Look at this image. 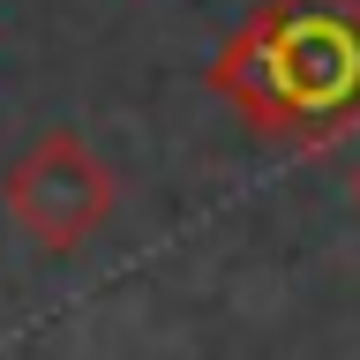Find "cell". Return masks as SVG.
<instances>
[{"label": "cell", "instance_id": "cell-1", "mask_svg": "<svg viewBox=\"0 0 360 360\" xmlns=\"http://www.w3.org/2000/svg\"><path fill=\"white\" fill-rule=\"evenodd\" d=\"M210 90L270 143H338L360 128V0H255L218 45Z\"/></svg>", "mask_w": 360, "mask_h": 360}, {"label": "cell", "instance_id": "cell-2", "mask_svg": "<svg viewBox=\"0 0 360 360\" xmlns=\"http://www.w3.org/2000/svg\"><path fill=\"white\" fill-rule=\"evenodd\" d=\"M0 202H8L15 233L38 248V255H75V248L112 218L120 173L90 150V135L45 128V135H30L15 150V165L0 173Z\"/></svg>", "mask_w": 360, "mask_h": 360}, {"label": "cell", "instance_id": "cell-3", "mask_svg": "<svg viewBox=\"0 0 360 360\" xmlns=\"http://www.w3.org/2000/svg\"><path fill=\"white\" fill-rule=\"evenodd\" d=\"M345 202H353V218H360V165H353V188H345Z\"/></svg>", "mask_w": 360, "mask_h": 360}]
</instances>
